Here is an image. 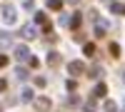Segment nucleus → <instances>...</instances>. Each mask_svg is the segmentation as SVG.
Listing matches in <instances>:
<instances>
[{
    "instance_id": "nucleus-3",
    "label": "nucleus",
    "mask_w": 125,
    "mask_h": 112,
    "mask_svg": "<svg viewBox=\"0 0 125 112\" xmlns=\"http://www.w3.org/2000/svg\"><path fill=\"white\" fill-rule=\"evenodd\" d=\"M15 60H18V62H28V60H30V50L25 45H18L15 47Z\"/></svg>"
},
{
    "instance_id": "nucleus-4",
    "label": "nucleus",
    "mask_w": 125,
    "mask_h": 112,
    "mask_svg": "<svg viewBox=\"0 0 125 112\" xmlns=\"http://www.w3.org/2000/svg\"><path fill=\"white\" fill-rule=\"evenodd\" d=\"M3 20H5L8 25H13L15 20H18V13H15V8H10V5H5V8H3Z\"/></svg>"
},
{
    "instance_id": "nucleus-15",
    "label": "nucleus",
    "mask_w": 125,
    "mask_h": 112,
    "mask_svg": "<svg viewBox=\"0 0 125 112\" xmlns=\"http://www.w3.org/2000/svg\"><path fill=\"white\" fill-rule=\"evenodd\" d=\"M48 8L58 13V10H62V0H48Z\"/></svg>"
},
{
    "instance_id": "nucleus-22",
    "label": "nucleus",
    "mask_w": 125,
    "mask_h": 112,
    "mask_svg": "<svg viewBox=\"0 0 125 112\" xmlns=\"http://www.w3.org/2000/svg\"><path fill=\"white\" fill-rule=\"evenodd\" d=\"M35 85L38 87H45V77H35Z\"/></svg>"
},
{
    "instance_id": "nucleus-26",
    "label": "nucleus",
    "mask_w": 125,
    "mask_h": 112,
    "mask_svg": "<svg viewBox=\"0 0 125 112\" xmlns=\"http://www.w3.org/2000/svg\"><path fill=\"white\" fill-rule=\"evenodd\" d=\"M68 3H70V5H78V3H80V0H68Z\"/></svg>"
},
{
    "instance_id": "nucleus-10",
    "label": "nucleus",
    "mask_w": 125,
    "mask_h": 112,
    "mask_svg": "<svg viewBox=\"0 0 125 112\" xmlns=\"http://www.w3.org/2000/svg\"><path fill=\"white\" fill-rule=\"evenodd\" d=\"M110 13H115V15H125V5H123V3H110Z\"/></svg>"
},
{
    "instance_id": "nucleus-28",
    "label": "nucleus",
    "mask_w": 125,
    "mask_h": 112,
    "mask_svg": "<svg viewBox=\"0 0 125 112\" xmlns=\"http://www.w3.org/2000/svg\"><path fill=\"white\" fill-rule=\"evenodd\" d=\"M0 112H3V102H0Z\"/></svg>"
},
{
    "instance_id": "nucleus-27",
    "label": "nucleus",
    "mask_w": 125,
    "mask_h": 112,
    "mask_svg": "<svg viewBox=\"0 0 125 112\" xmlns=\"http://www.w3.org/2000/svg\"><path fill=\"white\" fill-rule=\"evenodd\" d=\"M120 77H123V82H125V70H123V72H120Z\"/></svg>"
},
{
    "instance_id": "nucleus-17",
    "label": "nucleus",
    "mask_w": 125,
    "mask_h": 112,
    "mask_svg": "<svg viewBox=\"0 0 125 112\" xmlns=\"http://www.w3.org/2000/svg\"><path fill=\"white\" fill-rule=\"evenodd\" d=\"M15 77H18V80H28V77H30V72H28L25 67H18V70H15Z\"/></svg>"
},
{
    "instance_id": "nucleus-9",
    "label": "nucleus",
    "mask_w": 125,
    "mask_h": 112,
    "mask_svg": "<svg viewBox=\"0 0 125 112\" xmlns=\"http://www.w3.org/2000/svg\"><path fill=\"white\" fill-rule=\"evenodd\" d=\"M48 65L58 67V65H60V52H55V50H53V52H48Z\"/></svg>"
},
{
    "instance_id": "nucleus-11",
    "label": "nucleus",
    "mask_w": 125,
    "mask_h": 112,
    "mask_svg": "<svg viewBox=\"0 0 125 112\" xmlns=\"http://www.w3.org/2000/svg\"><path fill=\"white\" fill-rule=\"evenodd\" d=\"M20 100H23V102H33V100H35V97H33V90L25 87L23 92H20Z\"/></svg>"
},
{
    "instance_id": "nucleus-16",
    "label": "nucleus",
    "mask_w": 125,
    "mask_h": 112,
    "mask_svg": "<svg viewBox=\"0 0 125 112\" xmlns=\"http://www.w3.org/2000/svg\"><path fill=\"white\" fill-rule=\"evenodd\" d=\"M80 23H83V17H80V13H75V15L70 17V27H75V30H78V27H80Z\"/></svg>"
},
{
    "instance_id": "nucleus-1",
    "label": "nucleus",
    "mask_w": 125,
    "mask_h": 112,
    "mask_svg": "<svg viewBox=\"0 0 125 112\" xmlns=\"http://www.w3.org/2000/svg\"><path fill=\"white\" fill-rule=\"evenodd\" d=\"M68 72H70L73 77H80V75H85L88 70H85V65H83L80 60H73V62H68Z\"/></svg>"
},
{
    "instance_id": "nucleus-6",
    "label": "nucleus",
    "mask_w": 125,
    "mask_h": 112,
    "mask_svg": "<svg viewBox=\"0 0 125 112\" xmlns=\"http://www.w3.org/2000/svg\"><path fill=\"white\" fill-rule=\"evenodd\" d=\"M10 45H13V35L10 33H0V50H5Z\"/></svg>"
},
{
    "instance_id": "nucleus-23",
    "label": "nucleus",
    "mask_w": 125,
    "mask_h": 112,
    "mask_svg": "<svg viewBox=\"0 0 125 112\" xmlns=\"http://www.w3.org/2000/svg\"><path fill=\"white\" fill-rule=\"evenodd\" d=\"M23 5H25L28 10H33V8H35V3H33V0H23Z\"/></svg>"
},
{
    "instance_id": "nucleus-13",
    "label": "nucleus",
    "mask_w": 125,
    "mask_h": 112,
    "mask_svg": "<svg viewBox=\"0 0 125 112\" xmlns=\"http://www.w3.org/2000/svg\"><path fill=\"white\" fill-rule=\"evenodd\" d=\"M83 112H95V97L88 100V102H83Z\"/></svg>"
},
{
    "instance_id": "nucleus-7",
    "label": "nucleus",
    "mask_w": 125,
    "mask_h": 112,
    "mask_svg": "<svg viewBox=\"0 0 125 112\" xmlns=\"http://www.w3.org/2000/svg\"><path fill=\"white\" fill-rule=\"evenodd\" d=\"M105 95H108V87H105V82L95 85V90H93V97H95V100H100V97H105Z\"/></svg>"
},
{
    "instance_id": "nucleus-25",
    "label": "nucleus",
    "mask_w": 125,
    "mask_h": 112,
    "mask_svg": "<svg viewBox=\"0 0 125 112\" xmlns=\"http://www.w3.org/2000/svg\"><path fill=\"white\" fill-rule=\"evenodd\" d=\"M5 90H8V82H5V80H0V92H5Z\"/></svg>"
},
{
    "instance_id": "nucleus-18",
    "label": "nucleus",
    "mask_w": 125,
    "mask_h": 112,
    "mask_svg": "<svg viewBox=\"0 0 125 112\" xmlns=\"http://www.w3.org/2000/svg\"><path fill=\"white\" fill-rule=\"evenodd\" d=\"M110 55H115V57H118V55H120V45H115V43H110Z\"/></svg>"
},
{
    "instance_id": "nucleus-2",
    "label": "nucleus",
    "mask_w": 125,
    "mask_h": 112,
    "mask_svg": "<svg viewBox=\"0 0 125 112\" xmlns=\"http://www.w3.org/2000/svg\"><path fill=\"white\" fill-rule=\"evenodd\" d=\"M33 105H35L38 112H48L50 107H53V102H50L48 97H35V100H33Z\"/></svg>"
},
{
    "instance_id": "nucleus-12",
    "label": "nucleus",
    "mask_w": 125,
    "mask_h": 112,
    "mask_svg": "<svg viewBox=\"0 0 125 112\" xmlns=\"http://www.w3.org/2000/svg\"><path fill=\"white\" fill-rule=\"evenodd\" d=\"M103 112H118V105L113 102V100H105V102H103Z\"/></svg>"
},
{
    "instance_id": "nucleus-20",
    "label": "nucleus",
    "mask_w": 125,
    "mask_h": 112,
    "mask_svg": "<svg viewBox=\"0 0 125 112\" xmlns=\"http://www.w3.org/2000/svg\"><path fill=\"white\" fill-rule=\"evenodd\" d=\"M58 23L65 27V25H70V17H68V15H60V17H58Z\"/></svg>"
},
{
    "instance_id": "nucleus-8",
    "label": "nucleus",
    "mask_w": 125,
    "mask_h": 112,
    "mask_svg": "<svg viewBox=\"0 0 125 112\" xmlns=\"http://www.w3.org/2000/svg\"><path fill=\"white\" fill-rule=\"evenodd\" d=\"M105 30H108V23H105V20H95V35L103 37V35H105Z\"/></svg>"
},
{
    "instance_id": "nucleus-14",
    "label": "nucleus",
    "mask_w": 125,
    "mask_h": 112,
    "mask_svg": "<svg viewBox=\"0 0 125 112\" xmlns=\"http://www.w3.org/2000/svg\"><path fill=\"white\" fill-rule=\"evenodd\" d=\"M88 72H90L88 77H100V75H103V67H100V65H93V67L88 70Z\"/></svg>"
},
{
    "instance_id": "nucleus-21",
    "label": "nucleus",
    "mask_w": 125,
    "mask_h": 112,
    "mask_svg": "<svg viewBox=\"0 0 125 112\" xmlns=\"http://www.w3.org/2000/svg\"><path fill=\"white\" fill-rule=\"evenodd\" d=\"M28 65H30V67H38V65H40V60H38V57H33V55H30V60H28Z\"/></svg>"
},
{
    "instance_id": "nucleus-19",
    "label": "nucleus",
    "mask_w": 125,
    "mask_h": 112,
    "mask_svg": "<svg viewBox=\"0 0 125 112\" xmlns=\"http://www.w3.org/2000/svg\"><path fill=\"white\" fill-rule=\"evenodd\" d=\"M85 55H95V45L93 43H85Z\"/></svg>"
},
{
    "instance_id": "nucleus-5",
    "label": "nucleus",
    "mask_w": 125,
    "mask_h": 112,
    "mask_svg": "<svg viewBox=\"0 0 125 112\" xmlns=\"http://www.w3.org/2000/svg\"><path fill=\"white\" fill-rule=\"evenodd\" d=\"M20 35H23L25 40H35V37H38V27H35V25H25Z\"/></svg>"
},
{
    "instance_id": "nucleus-24",
    "label": "nucleus",
    "mask_w": 125,
    "mask_h": 112,
    "mask_svg": "<svg viewBox=\"0 0 125 112\" xmlns=\"http://www.w3.org/2000/svg\"><path fill=\"white\" fill-rule=\"evenodd\" d=\"M8 65V55H0V67H5Z\"/></svg>"
}]
</instances>
